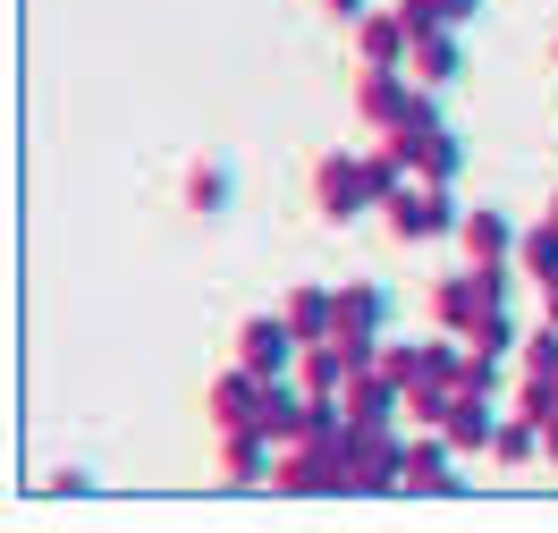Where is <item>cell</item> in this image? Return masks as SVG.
<instances>
[{
	"mask_svg": "<svg viewBox=\"0 0 558 533\" xmlns=\"http://www.w3.org/2000/svg\"><path fill=\"white\" fill-rule=\"evenodd\" d=\"M381 220H389L398 246H432V238H457V220H465V213H457V195L440 186V178H407V186L381 204Z\"/></svg>",
	"mask_w": 558,
	"mask_h": 533,
	"instance_id": "cell-1",
	"label": "cell"
},
{
	"mask_svg": "<svg viewBox=\"0 0 558 533\" xmlns=\"http://www.w3.org/2000/svg\"><path fill=\"white\" fill-rule=\"evenodd\" d=\"M348 492H364V499L407 492V440L389 424H355L348 415Z\"/></svg>",
	"mask_w": 558,
	"mask_h": 533,
	"instance_id": "cell-2",
	"label": "cell"
},
{
	"mask_svg": "<svg viewBox=\"0 0 558 533\" xmlns=\"http://www.w3.org/2000/svg\"><path fill=\"white\" fill-rule=\"evenodd\" d=\"M271 492H288V499L348 492V440H288L279 465H271Z\"/></svg>",
	"mask_w": 558,
	"mask_h": 533,
	"instance_id": "cell-3",
	"label": "cell"
},
{
	"mask_svg": "<svg viewBox=\"0 0 558 533\" xmlns=\"http://www.w3.org/2000/svg\"><path fill=\"white\" fill-rule=\"evenodd\" d=\"M373 204H381V195H373L364 153H314V213L322 220H339V229H348V220H364Z\"/></svg>",
	"mask_w": 558,
	"mask_h": 533,
	"instance_id": "cell-4",
	"label": "cell"
},
{
	"mask_svg": "<svg viewBox=\"0 0 558 533\" xmlns=\"http://www.w3.org/2000/svg\"><path fill=\"white\" fill-rule=\"evenodd\" d=\"M389 144H407V161H415V178H440V186H449V178H457V161H465V144H457V128L440 119V102H432V85H423L415 119H407V128H398Z\"/></svg>",
	"mask_w": 558,
	"mask_h": 533,
	"instance_id": "cell-5",
	"label": "cell"
},
{
	"mask_svg": "<svg viewBox=\"0 0 558 533\" xmlns=\"http://www.w3.org/2000/svg\"><path fill=\"white\" fill-rule=\"evenodd\" d=\"M415 102H423V85L407 69H355V119H364V128L398 136V128L415 119Z\"/></svg>",
	"mask_w": 558,
	"mask_h": 533,
	"instance_id": "cell-6",
	"label": "cell"
},
{
	"mask_svg": "<svg viewBox=\"0 0 558 533\" xmlns=\"http://www.w3.org/2000/svg\"><path fill=\"white\" fill-rule=\"evenodd\" d=\"M381 330H389V288L348 280L339 288V339L355 348V364H381Z\"/></svg>",
	"mask_w": 558,
	"mask_h": 533,
	"instance_id": "cell-7",
	"label": "cell"
},
{
	"mask_svg": "<svg viewBox=\"0 0 558 533\" xmlns=\"http://www.w3.org/2000/svg\"><path fill=\"white\" fill-rule=\"evenodd\" d=\"M204 407H211V432H263L271 381H263V373H245V364H229V373L204 390Z\"/></svg>",
	"mask_w": 558,
	"mask_h": 533,
	"instance_id": "cell-8",
	"label": "cell"
},
{
	"mask_svg": "<svg viewBox=\"0 0 558 533\" xmlns=\"http://www.w3.org/2000/svg\"><path fill=\"white\" fill-rule=\"evenodd\" d=\"M296 355H305V339L288 330V314H254V322L238 330V364H245V373H263V381L296 373Z\"/></svg>",
	"mask_w": 558,
	"mask_h": 533,
	"instance_id": "cell-9",
	"label": "cell"
},
{
	"mask_svg": "<svg viewBox=\"0 0 558 533\" xmlns=\"http://www.w3.org/2000/svg\"><path fill=\"white\" fill-rule=\"evenodd\" d=\"M440 440H449L457 458H490V432H499V398L490 390H449V415H440Z\"/></svg>",
	"mask_w": 558,
	"mask_h": 533,
	"instance_id": "cell-10",
	"label": "cell"
},
{
	"mask_svg": "<svg viewBox=\"0 0 558 533\" xmlns=\"http://www.w3.org/2000/svg\"><path fill=\"white\" fill-rule=\"evenodd\" d=\"M355 51H364V69H407V60H415V26L398 17V0L355 17Z\"/></svg>",
	"mask_w": 558,
	"mask_h": 533,
	"instance_id": "cell-11",
	"label": "cell"
},
{
	"mask_svg": "<svg viewBox=\"0 0 558 533\" xmlns=\"http://www.w3.org/2000/svg\"><path fill=\"white\" fill-rule=\"evenodd\" d=\"M457 246H465V263H508V254H517V220L474 204V213L457 220Z\"/></svg>",
	"mask_w": 558,
	"mask_h": 533,
	"instance_id": "cell-12",
	"label": "cell"
},
{
	"mask_svg": "<svg viewBox=\"0 0 558 533\" xmlns=\"http://www.w3.org/2000/svg\"><path fill=\"white\" fill-rule=\"evenodd\" d=\"M407 492H423V499H457V449L440 440V432L407 449Z\"/></svg>",
	"mask_w": 558,
	"mask_h": 533,
	"instance_id": "cell-13",
	"label": "cell"
},
{
	"mask_svg": "<svg viewBox=\"0 0 558 533\" xmlns=\"http://www.w3.org/2000/svg\"><path fill=\"white\" fill-rule=\"evenodd\" d=\"M355 373H364V364H355L348 339H305V355H296V381H305V390H348Z\"/></svg>",
	"mask_w": 558,
	"mask_h": 533,
	"instance_id": "cell-14",
	"label": "cell"
},
{
	"mask_svg": "<svg viewBox=\"0 0 558 533\" xmlns=\"http://www.w3.org/2000/svg\"><path fill=\"white\" fill-rule=\"evenodd\" d=\"M407 76H415V85H457V76H465V43H457V26H432V35H415V60H407Z\"/></svg>",
	"mask_w": 558,
	"mask_h": 533,
	"instance_id": "cell-15",
	"label": "cell"
},
{
	"mask_svg": "<svg viewBox=\"0 0 558 533\" xmlns=\"http://www.w3.org/2000/svg\"><path fill=\"white\" fill-rule=\"evenodd\" d=\"M279 314H288V330H296V339H339V288H288V305H279Z\"/></svg>",
	"mask_w": 558,
	"mask_h": 533,
	"instance_id": "cell-16",
	"label": "cell"
},
{
	"mask_svg": "<svg viewBox=\"0 0 558 533\" xmlns=\"http://www.w3.org/2000/svg\"><path fill=\"white\" fill-rule=\"evenodd\" d=\"M271 432H220V474H229V483H271Z\"/></svg>",
	"mask_w": 558,
	"mask_h": 533,
	"instance_id": "cell-17",
	"label": "cell"
},
{
	"mask_svg": "<svg viewBox=\"0 0 558 533\" xmlns=\"http://www.w3.org/2000/svg\"><path fill=\"white\" fill-rule=\"evenodd\" d=\"M229 195H238V170H229V161H195V170H186V213L195 220H220Z\"/></svg>",
	"mask_w": 558,
	"mask_h": 533,
	"instance_id": "cell-18",
	"label": "cell"
},
{
	"mask_svg": "<svg viewBox=\"0 0 558 533\" xmlns=\"http://www.w3.org/2000/svg\"><path fill=\"white\" fill-rule=\"evenodd\" d=\"M517 271H524L533 288L558 280V220H550V213L533 220V229H517Z\"/></svg>",
	"mask_w": 558,
	"mask_h": 533,
	"instance_id": "cell-19",
	"label": "cell"
},
{
	"mask_svg": "<svg viewBox=\"0 0 558 533\" xmlns=\"http://www.w3.org/2000/svg\"><path fill=\"white\" fill-rule=\"evenodd\" d=\"M490 458L499 465H524V458H542V415H499V432H490Z\"/></svg>",
	"mask_w": 558,
	"mask_h": 533,
	"instance_id": "cell-20",
	"label": "cell"
},
{
	"mask_svg": "<svg viewBox=\"0 0 558 533\" xmlns=\"http://www.w3.org/2000/svg\"><path fill=\"white\" fill-rule=\"evenodd\" d=\"M381 373L398 390H423L432 381V339H381Z\"/></svg>",
	"mask_w": 558,
	"mask_h": 533,
	"instance_id": "cell-21",
	"label": "cell"
},
{
	"mask_svg": "<svg viewBox=\"0 0 558 533\" xmlns=\"http://www.w3.org/2000/svg\"><path fill=\"white\" fill-rule=\"evenodd\" d=\"M483 0H398V17L415 26V35H432V26H465Z\"/></svg>",
	"mask_w": 558,
	"mask_h": 533,
	"instance_id": "cell-22",
	"label": "cell"
},
{
	"mask_svg": "<svg viewBox=\"0 0 558 533\" xmlns=\"http://www.w3.org/2000/svg\"><path fill=\"white\" fill-rule=\"evenodd\" d=\"M465 348H490V355H517L524 348V330H517V305H490L483 314V330L465 339Z\"/></svg>",
	"mask_w": 558,
	"mask_h": 533,
	"instance_id": "cell-23",
	"label": "cell"
},
{
	"mask_svg": "<svg viewBox=\"0 0 558 533\" xmlns=\"http://www.w3.org/2000/svg\"><path fill=\"white\" fill-rule=\"evenodd\" d=\"M43 492H60V499H76V492H94V474H85V465H60V474H51V483H43Z\"/></svg>",
	"mask_w": 558,
	"mask_h": 533,
	"instance_id": "cell-24",
	"label": "cell"
},
{
	"mask_svg": "<svg viewBox=\"0 0 558 533\" xmlns=\"http://www.w3.org/2000/svg\"><path fill=\"white\" fill-rule=\"evenodd\" d=\"M322 9H330V17H339V26H355V17H364V9H373V0H322Z\"/></svg>",
	"mask_w": 558,
	"mask_h": 533,
	"instance_id": "cell-25",
	"label": "cell"
},
{
	"mask_svg": "<svg viewBox=\"0 0 558 533\" xmlns=\"http://www.w3.org/2000/svg\"><path fill=\"white\" fill-rule=\"evenodd\" d=\"M542 322H558V280H542Z\"/></svg>",
	"mask_w": 558,
	"mask_h": 533,
	"instance_id": "cell-26",
	"label": "cell"
},
{
	"mask_svg": "<svg viewBox=\"0 0 558 533\" xmlns=\"http://www.w3.org/2000/svg\"><path fill=\"white\" fill-rule=\"evenodd\" d=\"M542 458L558 465V415H550V424H542Z\"/></svg>",
	"mask_w": 558,
	"mask_h": 533,
	"instance_id": "cell-27",
	"label": "cell"
},
{
	"mask_svg": "<svg viewBox=\"0 0 558 533\" xmlns=\"http://www.w3.org/2000/svg\"><path fill=\"white\" fill-rule=\"evenodd\" d=\"M550 60H558V35H550Z\"/></svg>",
	"mask_w": 558,
	"mask_h": 533,
	"instance_id": "cell-28",
	"label": "cell"
},
{
	"mask_svg": "<svg viewBox=\"0 0 558 533\" xmlns=\"http://www.w3.org/2000/svg\"><path fill=\"white\" fill-rule=\"evenodd\" d=\"M550 220H558V195H550Z\"/></svg>",
	"mask_w": 558,
	"mask_h": 533,
	"instance_id": "cell-29",
	"label": "cell"
}]
</instances>
